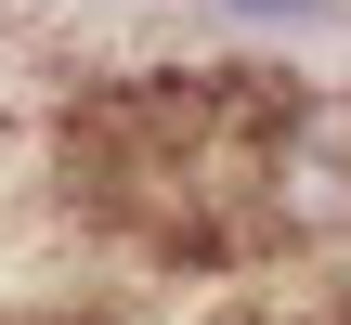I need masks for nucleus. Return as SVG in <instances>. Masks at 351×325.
I'll list each match as a JSON object with an SVG mask.
<instances>
[{"label": "nucleus", "instance_id": "2", "mask_svg": "<svg viewBox=\"0 0 351 325\" xmlns=\"http://www.w3.org/2000/svg\"><path fill=\"white\" fill-rule=\"evenodd\" d=\"M221 13H247V26H339V0H221Z\"/></svg>", "mask_w": 351, "mask_h": 325}, {"label": "nucleus", "instance_id": "1", "mask_svg": "<svg viewBox=\"0 0 351 325\" xmlns=\"http://www.w3.org/2000/svg\"><path fill=\"white\" fill-rule=\"evenodd\" d=\"M261 248H351V91H274Z\"/></svg>", "mask_w": 351, "mask_h": 325}, {"label": "nucleus", "instance_id": "3", "mask_svg": "<svg viewBox=\"0 0 351 325\" xmlns=\"http://www.w3.org/2000/svg\"><path fill=\"white\" fill-rule=\"evenodd\" d=\"M39 325H91V313H39Z\"/></svg>", "mask_w": 351, "mask_h": 325}]
</instances>
